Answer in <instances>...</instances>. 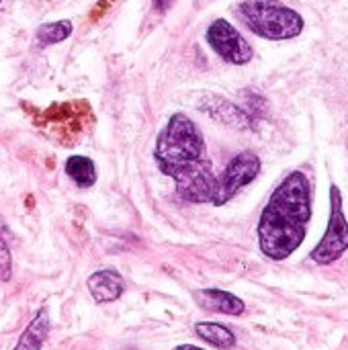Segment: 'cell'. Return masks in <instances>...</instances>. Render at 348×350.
Wrapping results in <instances>:
<instances>
[{
	"mask_svg": "<svg viewBox=\"0 0 348 350\" xmlns=\"http://www.w3.org/2000/svg\"><path fill=\"white\" fill-rule=\"evenodd\" d=\"M234 14L254 35L271 41H285L302 35L304 16L279 0H242Z\"/></svg>",
	"mask_w": 348,
	"mask_h": 350,
	"instance_id": "obj_3",
	"label": "cell"
},
{
	"mask_svg": "<svg viewBox=\"0 0 348 350\" xmlns=\"http://www.w3.org/2000/svg\"><path fill=\"white\" fill-rule=\"evenodd\" d=\"M348 250V221L343 207V193L336 185L330 187V219L324 238L312 250V260L332 265Z\"/></svg>",
	"mask_w": 348,
	"mask_h": 350,
	"instance_id": "obj_4",
	"label": "cell"
},
{
	"mask_svg": "<svg viewBox=\"0 0 348 350\" xmlns=\"http://www.w3.org/2000/svg\"><path fill=\"white\" fill-rule=\"evenodd\" d=\"M172 4H174V0H152V8L156 14H166Z\"/></svg>",
	"mask_w": 348,
	"mask_h": 350,
	"instance_id": "obj_15",
	"label": "cell"
},
{
	"mask_svg": "<svg viewBox=\"0 0 348 350\" xmlns=\"http://www.w3.org/2000/svg\"><path fill=\"white\" fill-rule=\"evenodd\" d=\"M199 308L211 314H226V316H242L246 312V304L230 291L217 287H205L197 291Z\"/></svg>",
	"mask_w": 348,
	"mask_h": 350,
	"instance_id": "obj_9",
	"label": "cell"
},
{
	"mask_svg": "<svg viewBox=\"0 0 348 350\" xmlns=\"http://www.w3.org/2000/svg\"><path fill=\"white\" fill-rule=\"evenodd\" d=\"M154 162L164 176L174 180L176 195L187 203H211L217 176L197 123L185 115H170L154 146Z\"/></svg>",
	"mask_w": 348,
	"mask_h": 350,
	"instance_id": "obj_1",
	"label": "cell"
},
{
	"mask_svg": "<svg viewBox=\"0 0 348 350\" xmlns=\"http://www.w3.org/2000/svg\"><path fill=\"white\" fill-rule=\"evenodd\" d=\"M174 350H205V349H199V347H195V345H178Z\"/></svg>",
	"mask_w": 348,
	"mask_h": 350,
	"instance_id": "obj_16",
	"label": "cell"
},
{
	"mask_svg": "<svg viewBox=\"0 0 348 350\" xmlns=\"http://www.w3.org/2000/svg\"><path fill=\"white\" fill-rule=\"evenodd\" d=\"M66 174L70 176V180H74L76 187L80 189H90L96 183V166L90 158L86 156H70L66 160Z\"/></svg>",
	"mask_w": 348,
	"mask_h": 350,
	"instance_id": "obj_12",
	"label": "cell"
},
{
	"mask_svg": "<svg viewBox=\"0 0 348 350\" xmlns=\"http://www.w3.org/2000/svg\"><path fill=\"white\" fill-rule=\"evenodd\" d=\"M0 2H2V0H0Z\"/></svg>",
	"mask_w": 348,
	"mask_h": 350,
	"instance_id": "obj_17",
	"label": "cell"
},
{
	"mask_svg": "<svg viewBox=\"0 0 348 350\" xmlns=\"http://www.w3.org/2000/svg\"><path fill=\"white\" fill-rule=\"evenodd\" d=\"M86 287L96 304H113L125 293V279L115 269H103L88 277Z\"/></svg>",
	"mask_w": 348,
	"mask_h": 350,
	"instance_id": "obj_8",
	"label": "cell"
},
{
	"mask_svg": "<svg viewBox=\"0 0 348 350\" xmlns=\"http://www.w3.org/2000/svg\"><path fill=\"white\" fill-rule=\"evenodd\" d=\"M263 162L252 150H244L238 156L232 158V162L226 166V170L217 176V187L211 205L222 207L230 199H234L244 187H248L258 174H260Z\"/></svg>",
	"mask_w": 348,
	"mask_h": 350,
	"instance_id": "obj_5",
	"label": "cell"
},
{
	"mask_svg": "<svg viewBox=\"0 0 348 350\" xmlns=\"http://www.w3.org/2000/svg\"><path fill=\"white\" fill-rule=\"evenodd\" d=\"M197 107L207 113L213 121H219L232 129H250L252 127V119L250 113L240 109L238 105H234L232 100H228L226 96L219 94H203L197 103Z\"/></svg>",
	"mask_w": 348,
	"mask_h": 350,
	"instance_id": "obj_7",
	"label": "cell"
},
{
	"mask_svg": "<svg viewBox=\"0 0 348 350\" xmlns=\"http://www.w3.org/2000/svg\"><path fill=\"white\" fill-rule=\"evenodd\" d=\"M72 31H74L72 21L70 18H62V21L39 25L37 31H35V37H37L39 47H47V45H55V43L66 41L72 35Z\"/></svg>",
	"mask_w": 348,
	"mask_h": 350,
	"instance_id": "obj_13",
	"label": "cell"
},
{
	"mask_svg": "<svg viewBox=\"0 0 348 350\" xmlns=\"http://www.w3.org/2000/svg\"><path fill=\"white\" fill-rule=\"evenodd\" d=\"M12 277V254L8 248V242L0 230V283H8Z\"/></svg>",
	"mask_w": 348,
	"mask_h": 350,
	"instance_id": "obj_14",
	"label": "cell"
},
{
	"mask_svg": "<svg viewBox=\"0 0 348 350\" xmlns=\"http://www.w3.org/2000/svg\"><path fill=\"white\" fill-rule=\"evenodd\" d=\"M205 39L209 47L228 64L244 66L254 55L252 45L228 18H215L205 31Z\"/></svg>",
	"mask_w": 348,
	"mask_h": 350,
	"instance_id": "obj_6",
	"label": "cell"
},
{
	"mask_svg": "<svg viewBox=\"0 0 348 350\" xmlns=\"http://www.w3.org/2000/svg\"><path fill=\"white\" fill-rule=\"evenodd\" d=\"M312 219V187L302 170L289 172L273 191L258 219V246L271 260L289 258L306 240Z\"/></svg>",
	"mask_w": 348,
	"mask_h": 350,
	"instance_id": "obj_2",
	"label": "cell"
},
{
	"mask_svg": "<svg viewBox=\"0 0 348 350\" xmlns=\"http://www.w3.org/2000/svg\"><path fill=\"white\" fill-rule=\"evenodd\" d=\"M195 334L201 340H205L207 345H211L213 349L232 350L236 347L234 332L230 328H226L224 324H217V322H197Z\"/></svg>",
	"mask_w": 348,
	"mask_h": 350,
	"instance_id": "obj_11",
	"label": "cell"
},
{
	"mask_svg": "<svg viewBox=\"0 0 348 350\" xmlns=\"http://www.w3.org/2000/svg\"><path fill=\"white\" fill-rule=\"evenodd\" d=\"M51 330V320H49V310L41 308L35 318L29 322V326L25 328V332L21 334L18 342L14 345L12 350H41L47 336Z\"/></svg>",
	"mask_w": 348,
	"mask_h": 350,
	"instance_id": "obj_10",
	"label": "cell"
}]
</instances>
